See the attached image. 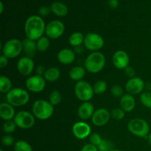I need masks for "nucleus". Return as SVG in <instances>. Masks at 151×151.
I'll use <instances>...</instances> for the list:
<instances>
[{
    "mask_svg": "<svg viewBox=\"0 0 151 151\" xmlns=\"http://www.w3.org/2000/svg\"><path fill=\"white\" fill-rule=\"evenodd\" d=\"M46 26L44 19L40 16H31L26 20L24 32L27 38L32 41H38L43 37Z\"/></svg>",
    "mask_w": 151,
    "mask_h": 151,
    "instance_id": "obj_1",
    "label": "nucleus"
},
{
    "mask_svg": "<svg viewBox=\"0 0 151 151\" xmlns=\"http://www.w3.org/2000/svg\"><path fill=\"white\" fill-rule=\"evenodd\" d=\"M106 64V58L100 52H94L88 55L84 62L86 70L91 74H96L103 70Z\"/></svg>",
    "mask_w": 151,
    "mask_h": 151,
    "instance_id": "obj_2",
    "label": "nucleus"
},
{
    "mask_svg": "<svg viewBox=\"0 0 151 151\" xmlns=\"http://www.w3.org/2000/svg\"><path fill=\"white\" fill-rule=\"evenodd\" d=\"M32 114L37 119L41 120L48 119L54 113L53 106L44 100H38L33 103L32 107Z\"/></svg>",
    "mask_w": 151,
    "mask_h": 151,
    "instance_id": "obj_3",
    "label": "nucleus"
},
{
    "mask_svg": "<svg viewBox=\"0 0 151 151\" xmlns=\"http://www.w3.org/2000/svg\"><path fill=\"white\" fill-rule=\"evenodd\" d=\"M6 100L13 107H21L29 102V94L23 88H14L6 94Z\"/></svg>",
    "mask_w": 151,
    "mask_h": 151,
    "instance_id": "obj_4",
    "label": "nucleus"
},
{
    "mask_svg": "<svg viewBox=\"0 0 151 151\" xmlns=\"http://www.w3.org/2000/svg\"><path fill=\"white\" fill-rule=\"evenodd\" d=\"M128 129L130 132L138 137H147L150 134V126L147 122L140 118H135L129 121Z\"/></svg>",
    "mask_w": 151,
    "mask_h": 151,
    "instance_id": "obj_5",
    "label": "nucleus"
},
{
    "mask_svg": "<svg viewBox=\"0 0 151 151\" xmlns=\"http://www.w3.org/2000/svg\"><path fill=\"white\" fill-rule=\"evenodd\" d=\"M75 94L78 100L83 102H88L93 98L94 94V88L85 81L77 82L75 86Z\"/></svg>",
    "mask_w": 151,
    "mask_h": 151,
    "instance_id": "obj_6",
    "label": "nucleus"
},
{
    "mask_svg": "<svg viewBox=\"0 0 151 151\" xmlns=\"http://www.w3.org/2000/svg\"><path fill=\"white\" fill-rule=\"evenodd\" d=\"M23 50L22 41L16 38H12L8 40L4 44L2 48V52L7 58H15L18 57Z\"/></svg>",
    "mask_w": 151,
    "mask_h": 151,
    "instance_id": "obj_7",
    "label": "nucleus"
},
{
    "mask_svg": "<svg viewBox=\"0 0 151 151\" xmlns=\"http://www.w3.org/2000/svg\"><path fill=\"white\" fill-rule=\"evenodd\" d=\"M13 121L22 129H29L35 124V116L27 111H21L15 116Z\"/></svg>",
    "mask_w": 151,
    "mask_h": 151,
    "instance_id": "obj_8",
    "label": "nucleus"
},
{
    "mask_svg": "<svg viewBox=\"0 0 151 151\" xmlns=\"http://www.w3.org/2000/svg\"><path fill=\"white\" fill-rule=\"evenodd\" d=\"M83 44L87 50L97 52L103 48L104 45V40L99 34L95 32H89L86 35Z\"/></svg>",
    "mask_w": 151,
    "mask_h": 151,
    "instance_id": "obj_9",
    "label": "nucleus"
},
{
    "mask_svg": "<svg viewBox=\"0 0 151 151\" xmlns=\"http://www.w3.org/2000/svg\"><path fill=\"white\" fill-rule=\"evenodd\" d=\"M64 31L65 26L60 21L53 20L46 26L45 33L48 38L56 39L62 36Z\"/></svg>",
    "mask_w": 151,
    "mask_h": 151,
    "instance_id": "obj_10",
    "label": "nucleus"
},
{
    "mask_svg": "<svg viewBox=\"0 0 151 151\" xmlns=\"http://www.w3.org/2000/svg\"><path fill=\"white\" fill-rule=\"evenodd\" d=\"M27 88L31 92L39 93L44 89L46 81L44 78L39 75H33L29 77L25 83Z\"/></svg>",
    "mask_w": 151,
    "mask_h": 151,
    "instance_id": "obj_11",
    "label": "nucleus"
},
{
    "mask_svg": "<svg viewBox=\"0 0 151 151\" xmlns=\"http://www.w3.org/2000/svg\"><path fill=\"white\" fill-rule=\"evenodd\" d=\"M145 84L142 78L134 77L133 78H130L126 83L125 90L128 94L135 95V94L142 93V91L145 88Z\"/></svg>",
    "mask_w": 151,
    "mask_h": 151,
    "instance_id": "obj_12",
    "label": "nucleus"
},
{
    "mask_svg": "<svg viewBox=\"0 0 151 151\" xmlns=\"http://www.w3.org/2000/svg\"><path fill=\"white\" fill-rule=\"evenodd\" d=\"M35 65L32 59L29 57H22L18 60L17 69L22 76H29L33 71Z\"/></svg>",
    "mask_w": 151,
    "mask_h": 151,
    "instance_id": "obj_13",
    "label": "nucleus"
},
{
    "mask_svg": "<svg viewBox=\"0 0 151 151\" xmlns=\"http://www.w3.org/2000/svg\"><path fill=\"white\" fill-rule=\"evenodd\" d=\"M91 127L85 122H78L72 127V133L78 139H84L91 135Z\"/></svg>",
    "mask_w": 151,
    "mask_h": 151,
    "instance_id": "obj_14",
    "label": "nucleus"
},
{
    "mask_svg": "<svg viewBox=\"0 0 151 151\" xmlns=\"http://www.w3.org/2000/svg\"><path fill=\"white\" fill-rule=\"evenodd\" d=\"M111 114L106 109H98L95 110L91 116V122L96 126H103L109 121Z\"/></svg>",
    "mask_w": 151,
    "mask_h": 151,
    "instance_id": "obj_15",
    "label": "nucleus"
},
{
    "mask_svg": "<svg viewBox=\"0 0 151 151\" xmlns=\"http://www.w3.org/2000/svg\"><path fill=\"white\" fill-rule=\"evenodd\" d=\"M113 64L116 69H125L128 67L130 62V58L126 52L123 50H118L114 54L112 57Z\"/></svg>",
    "mask_w": 151,
    "mask_h": 151,
    "instance_id": "obj_16",
    "label": "nucleus"
},
{
    "mask_svg": "<svg viewBox=\"0 0 151 151\" xmlns=\"http://www.w3.org/2000/svg\"><path fill=\"white\" fill-rule=\"evenodd\" d=\"M94 107L89 102H84L79 106L78 114L81 119H88L93 116L94 113Z\"/></svg>",
    "mask_w": 151,
    "mask_h": 151,
    "instance_id": "obj_17",
    "label": "nucleus"
},
{
    "mask_svg": "<svg viewBox=\"0 0 151 151\" xmlns=\"http://www.w3.org/2000/svg\"><path fill=\"white\" fill-rule=\"evenodd\" d=\"M57 58L62 64H71L75 60V53L70 49H63L58 53Z\"/></svg>",
    "mask_w": 151,
    "mask_h": 151,
    "instance_id": "obj_18",
    "label": "nucleus"
},
{
    "mask_svg": "<svg viewBox=\"0 0 151 151\" xmlns=\"http://www.w3.org/2000/svg\"><path fill=\"white\" fill-rule=\"evenodd\" d=\"M15 110L13 106L8 103H1L0 104V117L4 121L11 120L14 119Z\"/></svg>",
    "mask_w": 151,
    "mask_h": 151,
    "instance_id": "obj_19",
    "label": "nucleus"
},
{
    "mask_svg": "<svg viewBox=\"0 0 151 151\" xmlns=\"http://www.w3.org/2000/svg\"><path fill=\"white\" fill-rule=\"evenodd\" d=\"M121 109L125 112H131L136 106V101L133 95L130 94H123L120 100Z\"/></svg>",
    "mask_w": 151,
    "mask_h": 151,
    "instance_id": "obj_20",
    "label": "nucleus"
},
{
    "mask_svg": "<svg viewBox=\"0 0 151 151\" xmlns=\"http://www.w3.org/2000/svg\"><path fill=\"white\" fill-rule=\"evenodd\" d=\"M51 12H52L55 16L59 17H63L68 13V7L65 4L59 1H55L51 4L50 7Z\"/></svg>",
    "mask_w": 151,
    "mask_h": 151,
    "instance_id": "obj_21",
    "label": "nucleus"
},
{
    "mask_svg": "<svg viewBox=\"0 0 151 151\" xmlns=\"http://www.w3.org/2000/svg\"><path fill=\"white\" fill-rule=\"evenodd\" d=\"M22 45H23V50L27 55V57L31 58L35 55L37 50L36 43L35 42V41L27 38L22 41Z\"/></svg>",
    "mask_w": 151,
    "mask_h": 151,
    "instance_id": "obj_22",
    "label": "nucleus"
},
{
    "mask_svg": "<svg viewBox=\"0 0 151 151\" xmlns=\"http://www.w3.org/2000/svg\"><path fill=\"white\" fill-rule=\"evenodd\" d=\"M60 76V72L58 68L51 67L46 70L44 75V78L45 81L48 82H55L59 79Z\"/></svg>",
    "mask_w": 151,
    "mask_h": 151,
    "instance_id": "obj_23",
    "label": "nucleus"
},
{
    "mask_svg": "<svg viewBox=\"0 0 151 151\" xmlns=\"http://www.w3.org/2000/svg\"><path fill=\"white\" fill-rule=\"evenodd\" d=\"M86 75V69L82 66H75L69 72V78L75 81H82Z\"/></svg>",
    "mask_w": 151,
    "mask_h": 151,
    "instance_id": "obj_24",
    "label": "nucleus"
},
{
    "mask_svg": "<svg viewBox=\"0 0 151 151\" xmlns=\"http://www.w3.org/2000/svg\"><path fill=\"white\" fill-rule=\"evenodd\" d=\"M84 36L82 32H75L69 36V43L72 47H80L84 42Z\"/></svg>",
    "mask_w": 151,
    "mask_h": 151,
    "instance_id": "obj_25",
    "label": "nucleus"
},
{
    "mask_svg": "<svg viewBox=\"0 0 151 151\" xmlns=\"http://www.w3.org/2000/svg\"><path fill=\"white\" fill-rule=\"evenodd\" d=\"M12 89V82L7 77H0V91L3 94H7Z\"/></svg>",
    "mask_w": 151,
    "mask_h": 151,
    "instance_id": "obj_26",
    "label": "nucleus"
},
{
    "mask_svg": "<svg viewBox=\"0 0 151 151\" xmlns=\"http://www.w3.org/2000/svg\"><path fill=\"white\" fill-rule=\"evenodd\" d=\"M37 50L40 52H45L48 50L50 47V40L48 37L43 36L37 41Z\"/></svg>",
    "mask_w": 151,
    "mask_h": 151,
    "instance_id": "obj_27",
    "label": "nucleus"
},
{
    "mask_svg": "<svg viewBox=\"0 0 151 151\" xmlns=\"http://www.w3.org/2000/svg\"><path fill=\"white\" fill-rule=\"evenodd\" d=\"M14 151H32L30 145L24 140H19L14 144Z\"/></svg>",
    "mask_w": 151,
    "mask_h": 151,
    "instance_id": "obj_28",
    "label": "nucleus"
},
{
    "mask_svg": "<svg viewBox=\"0 0 151 151\" xmlns=\"http://www.w3.org/2000/svg\"><path fill=\"white\" fill-rule=\"evenodd\" d=\"M94 88V94H102L105 92V91L107 90V83L105 81H97L95 83V84L93 86Z\"/></svg>",
    "mask_w": 151,
    "mask_h": 151,
    "instance_id": "obj_29",
    "label": "nucleus"
},
{
    "mask_svg": "<svg viewBox=\"0 0 151 151\" xmlns=\"http://www.w3.org/2000/svg\"><path fill=\"white\" fill-rule=\"evenodd\" d=\"M140 101L143 106L151 109V91L142 93L140 95Z\"/></svg>",
    "mask_w": 151,
    "mask_h": 151,
    "instance_id": "obj_30",
    "label": "nucleus"
},
{
    "mask_svg": "<svg viewBox=\"0 0 151 151\" xmlns=\"http://www.w3.org/2000/svg\"><path fill=\"white\" fill-rule=\"evenodd\" d=\"M61 94H60V91H52L51 94H50V97H49V100H50V103L54 106H57L58 104L60 103L61 101Z\"/></svg>",
    "mask_w": 151,
    "mask_h": 151,
    "instance_id": "obj_31",
    "label": "nucleus"
},
{
    "mask_svg": "<svg viewBox=\"0 0 151 151\" xmlns=\"http://www.w3.org/2000/svg\"><path fill=\"white\" fill-rule=\"evenodd\" d=\"M98 151H111L113 150V144L109 140L104 139L101 141L98 146H97Z\"/></svg>",
    "mask_w": 151,
    "mask_h": 151,
    "instance_id": "obj_32",
    "label": "nucleus"
},
{
    "mask_svg": "<svg viewBox=\"0 0 151 151\" xmlns=\"http://www.w3.org/2000/svg\"><path fill=\"white\" fill-rule=\"evenodd\" d=\"M16 125L14 121H5L2 126V129L3 131L6 134H11V133L14 132V131L16 130Z\"/></svg>",
    "mask_w": 151,
    "mask_h": 151,
    "instance_id": "obj_33",
    "label": "nucleus"
},
{
    "mask_svg": "<svg viewBox=\"0 0 151 151\" xmlns=\"http://www.w3.org/2000/svg\"><path fill=\"white\" fill-rule=\"evenodd\" d=\"M110 114L111 116L116 120H121L125 116V112L122 109H119V108L114 109Z\"/></svg>",
    "mask_w": 151,
    "mask_h": 151,
    "instance_id": "obj_34",
    "label": "nucleus"
},
{
    "mask_svg": "<svg viewBox=\"0 0 151 151\" xmlns=\"http://www.w3.org/2000/svg\"><path fill=\"white\" fill-rule=\"evenodd\" d=\"M103 140V139L101 138L100 135L97 133H94V134H91L89 136V142L91 144L94 145L95 146H98L100 145V143L101 142V141Z\"/></svg>",
    "mask_w": 151,
    "mask_h": 151,
    "instance_id": "obj_35",
    "label": "nucleus"
},
{
    "mask_svg": "<svg viewBox=\"0 0 151 151\" xmlns=\"http://www.w3.org/2000/svg\"><path fill=\"white\" fill-rule=\"evenodd\" d=\"M111 93L114 97H122L123 96V89L120 86L115 85L111 88Z\"/></svg>",
    "mask_w": 151,
    "mask_h": 151,
    "instance_id": "obj_36",
    "label": "nucleus"
},
{
    "mask_svg": "<svg viewBox=\"0 0 151 151\" xmlns=\"http://www.w3.org/2000/svg\"><path fill=\"white\" fill-rule=\"evenodd\" d=\"M1 142L6 147H10L15 144V139L12 136L10 135H5L2 137L1 139Z\"/></svg>",
    "mask_w": 151,
    "mask_h": 151,
    "instance_id": "obj_37",
    "label": "nucleus"
},
{
    "mask_svg": "<svg viewBox=\"0 0 151 151\" xmlns=\"http://www.w3.org/2000/svg\"><path fill=\"white\" fill-rule=\"evenodd\" d=\"M81 151H98V149H97V146L94 145L91 143H88L83 146L82 148L81 149Z\"/></svg>",
    "mask_w": 151,
    "mask_h": 151,
    "instance_id": "obj_38",
    "label": "nucleus"
},
{
    "mask_svg": "<svg viewBox=\"0 0 151 151\" xmlns=\"http://www.w3.org/2000/svg\"><path fill=\"white\" fill-rule=\"evenodd\" d=\"M51 10L49 7H46V6H41V7H39L38 9V13H39L40 16H46L47 15H49V13H50Z\"/></svg>",
    "mask_w": 151,
    "mask_h": 151,
    "instance_id": "obj_39",
    "label": "nucleus"
},
{
    "mask_svg": "<svg viewBox=\"0 0 151 151\" xmlns=\"http://www.w3.org/2000/svg\"><path fill=\"white\" fill-rule=\"evenodd\" d=\"M125 73L127 77H128L129 78H133L135 77L136 72L134 70V69L131 66H128L125 69Z\"/></svg>",
    "mask_w": 151,
    "mask_h": 151,
    "instance_id": "obj_40",
    "label": "nucleus"
},
{
    "mask_svg": "<svg viewBox=\"0 0 151 151\" xmlns=\"http://www.w3.org/2000/svg\"><path fill=\"white\" fill-rule=\"evenodd\" d=\"M8 63V58L4 55L0 56V67L4 68Z\"/></svg>",
    "mask_w": 151,
    "mask_h": 151,
    "instance_id": "obj_41",
    "label": "nucleus"
},
{
    "mask_svg": "<svg viewBox=\"0 0 151 151\" xmlns=\"http://www.w3.org/2000/svg\"><path fill=\"white\" fill-rule=\"evenodd\" d=\"M45 72H46V69H44V66H37V68H36L37 75H39V76L44 75V73H45Z\"/></svg>",
    "mask_w": 151,
    "mask_h": 151,
    "instance_id": "obj_42",
    "label": "nucleus"
},
{
    "mask_svg": "<svg viewBox=\"0 0 151 151\" xmlns=\"http://www.w3.org/2000/svg\"><path fill=\"white\" fill-rule=\"evenodd\" d=\"M109 4L111 8H116L119 5L118 0H109Z\"/></svg>",
    "mask_w": 151,
    "mask_h": 151,
    "instance_id": "obj_43",
    "label": "nucleus"
},
{
    "mask_svg": "<svg viewBox=\"0 0 151 151\" xmlns=\"http://www.w3.org/2000/svg\"><path fill=\"white\" fill-rule=\"evenodd\" d=\"M3 11H4V4H3V2H0V13H2Z\"/></svg>",
    "mask_w": 151,
    "mask_h": 151,
    "instance_id": "obj_44",
    "label": "nucleus"
},
{
    "mask_svg": "<svg viewBox=\"0 0 151 151\" xmlns=\"http://www.w3.org/2000/svg\"><path fill=\"white\" fill-rule=\"evenodd\" d=\"M147 142H148L149 145L151 146V133L148 134V136L147 137Z\"/></svg>",
    "mask_w": 151,
    "mask_h": 151,
    "instance_id": "obj_45",
    "label": "nucleus"
},
{
    "mask_svg": "<svg viewBox=\"0 0 151 151\" xmlns=\"http://www.w3.org/2000/svg\"><path fill=\"white\" fill-rule=\"evenodd\" d=\"M111 151H122L121 150H117V149H113V150H111Z\"/></svg>",
    "mask_w": 151,
    "mask_h": 151,
    "instance_id": "obj_46",
    "label": "nucleus"
},
{
    "mask_svg": "<svg viewBox=\"0 0 151 151\" xmlns=\"http://www.w3.org/2000/svg\"><path fill=\"white\" fill-rule=\"evenodd\" d=\"M0 151H4V150H3L2 149H0Z\"/></svg>",
    "mask_w": 151,
    "mask_h": 151,
    "instance_id": "obj_47",
    "label": "nucleus"
}]
</instances>
